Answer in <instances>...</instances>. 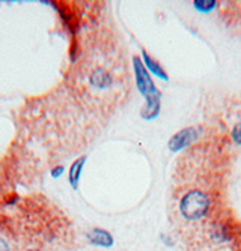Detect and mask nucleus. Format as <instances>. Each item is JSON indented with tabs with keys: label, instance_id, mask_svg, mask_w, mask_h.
Segmentation results:
<instances>
[{
	"label": "nucleus",
	"instance_id": "obj_4",
	"mask_svg": "<svg viewBox=\"0 0 241 251\" xmlns=\"http://www.w3.org/2000/svg\"><path fill=\"white\" fill-rule=\"evenodd\" d=\"M87 239L92 245L97 247H112L113 245V236L104 229H92L87 233Z\"/></svg>",
	"mask_w": 241,
	"mask_h": 251
},
{
	"label": "nucleus",
	"instance_id": "obj_9",
	"mask_svg": "<svg viewBox=\"0 0 241 251\" xmlns=\"http://www.w3.org/2000/svg\"><path fill=\"white\" fill-rule=\"evenodd\" d=\"M232 137H234V140H235L237 143H240V145H241V124H240V125H237V126L234 128V131H232Z\"/></svg>",
	"mask_w": 241,
	"mask_h": 251
},
{
	"label": "nucleus",
	"instance_id": "obj_8",
	"mask_svg": "<svg viewBox=\"0 0 241 251\" xmlns=\"http://www.w3.org/2000/svg\"><path fill=\"white\" fill-rule=\"evenodd\" d=\"M65 172V166H56V167H53L52 169V177H54V179H57V177H60L62 176V173Z\"/></svg>",
	"mask_w": 241,
	"mask_h": 251
},
{
	"label": "nucleus",
	"instance_id": "obj_7",
	"mask_svg": "<svg viewBox=\"0 0 241 251\" xmlns=\"http://www.w3.org/2000/svg\"><path fill=\"white\" fill-rule=\"evenodd\" d=\"M142 57H143L145 65L148 66V70H149L152 74H156L157 77H160V78H163V80H167V78H169L167 74H166V71L161 68V65H160L156 59H152L145 50H142Z\"/></svg>",
	"mask_w": 241,
	"mask_h": 251
},
{
	"label": "nucleus",
	"instance_id": "obj_2",
	"mask_svg": "<svg viewBox=\"0 0 241 251\" xmlns=\"http://www.w3.org/2000/svg\"><path fill=\"white\" fill-rule=\"evenodd\" d=\"M133 63H134V73H136V81H137V87L140 90V94L148 100H156L160 98V92L156 89V84L152 83L146 68L143 65V62L140 60V57L134 56L133 57Z\"/></svg>",
	"mask_w": 241,
	"mask_h": 251
},
{
	"label": "nucleus",
	"instance_id": "obj_1",
	"mask_svg": "<svg viewBox=\"0 0 241 251\" xmlns=\"http://www.w3.org/2000/svg\"><path fill=\"white\" fill-rule=\"evenodd\" d=\"M214 208V197L199 188L187 190L178 197L177 214L184 223H194L204 220Z\"/></svg>",
	"mask_w": 241,
	"mask_h": 251
},
{
	"label": "nucleus",
	"instance_id": "obj_5",
	"mask_svg": "<svg viewBox=\"0 0 241 251\" xmlns=\"http://www.w3.org/2000/svg\"><path fill=\"white\" fill-rule=\"evenodd\" d=\"M89 84L97 89H106L108 86H112V77L106 70H103V68H95L91 73Z\"/></svg>",
	"mask_w": 241,
	"mask_h": 251
},
{
	"label": "nucleus",
	"instance_id": "obj_3",
	"mask_svg": "<svg viewBox=\"0 0 241 251\" xmlns=\"http://www.w3.org/2000/svg\"><path fill=\"white\" fill-rule=\"evenodd\" d=\"M196 137H198V131H196L194 126H190V128H184L181 129L180 132L175 134L172 139L169 140V149L173 151V152H177L186 146H188Z\"/></svg>",
	"mask_w": 241,
	"mask_h": 251
},
{
	"label": "nucleus",
	"instance_id": "obj_6",
	"mask_svg": "<svg viewBox=\"0 0 241 251\" xmlns=\"http://www.w3.org/2000/svg\"><path fill=\"white\" fill-rule=\"evenodd\" d=\"M87 156L86 155H81L80 158H77L76 161L71 164L70 167V173H68V180H70V185L77 190L79 188V182H80V176H81V170L84 167V163H86Z\"/></svg>",
	"mask_w": 241,
	"mask_h": 251
},
{
	"label": "nucleus",
	"instance_id": "obj_11",
	"mask_svg": "<svg viewBox=\"0 0 241 251\" xmlns=\"http://www.w3.org/2000/svg\"><path fill=\"white\" fill-rule=\"evenodd\" d=\"M27 251H41V250H36V248H32V250H27Z\"/></svg>",
	"mask_w": 241,
	"mask_h": 251
},
{
	"label": "nucleus",
	"instance_id": "obj_10",
	"mask_svg": "<svg viewBox=\"0 0 241 251\" xmlns=\"http://www.w3.org/2000/svg\"><path fill=\"white\" fill-rule=\"evenodd\" d=\"M0 251H11V250H9L8 242H6L3 238H0Z\"/></svg>",
	"mask_w": 241,
	"mask_h": 251
}]
</instances>
